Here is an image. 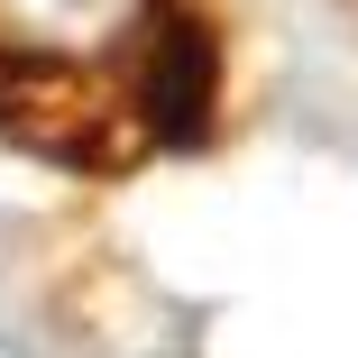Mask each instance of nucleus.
I'll return each mask as SVG.
<instances>
[{
	"mask_svg": "<svg viewBox=\"0 0 358 358\" xmlns=\"http://www.w3.org/2000/svg\"><path fill=\"white\" fill-rule=\"evenodd\" d=\"M166 19V0H0V120L55 157H120L148 138L138 74Z\"/></svg>",
	"mask_w": 358,
	"mask_h": 358,
	"instance_id": "obj_1",
	"label": "nucleus"
},
{
	"mask_svg": "<svg viewBox=\"0 0 358 358\" xmlns=\"http://www.w3.org/2000/svg\"><path fill=\"white\" fill-rule=\"evenodd\" d=\"M138 120L148 138H202L211 129V37L175 10L148 46V74H138Z\"/></svg>",
	"mask_w": 358,
	"mask_h": 358,
	"instance_id": "obj_2",
	"label": "nucleus"
}]
</instances>
